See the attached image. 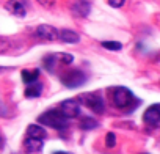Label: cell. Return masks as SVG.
I'll return each instance as SVG.
<instances>
[{"mask_svg":"<svg viewBox=\"0 0 160 154\" xmlns=\"http://www.w3.org/2000/svg\"><path fill=\"white\" fill-rule=\"evenodd\" d=\"M21 75H22V80L25 84H33L39 77V69H24L21 72Z\"/></svg>","mask_w":160,"mask_h":154,"instance_id":"5bb4252c","label":"cell"},{"mask_svg":"<svg viewBox=\"0 0 160 154\" xmlns=\"http://www.w3.org/2000/svg\"><path fill=\"white\" fill-rule=\"evenodd\" d=\"M143 120L146 124L157 126L160 123V104H154V105L148 107L146 112L143 113Z\"/></svg>","mask_w":160,"mask_h":154,"instance_id":"52a82bcc","label":"cell"},{"mask_svg":"<svg viewBox=\"0 0 160 154\" xmlns=\"http://www.w3.org/2000/svg\"><path fill=\"white\" fill-rule=\"evenodd\" d=\"M60 110L66 118H75L80 113V105L75 99H66L60 104Z\"/></svg>","mask_w":160,"mask_h":154,"instance_id":"8992f818","label":"cell"},{"mask_svg":"<svg viewBox=\"0 0 160 154\" xmlns=\"http://www.w3.org/2000/svg\"><path fill=\"white\" fill-rule=\"evenodd\" d=\"M105 145H107V148H113V146L116 145V137H115L113 132H108V134H107V137H105Z\"/></svg>","mask_w":160,"mask_h":154,"instance_id":"e0dca14e","label":"cell"},{"mask_svg":"<svg viewBox=\"0 0 160 154\" xmlns=\"http://www.w3.org/2000/svg\"><path fill=\"white\" fill-rule=\"evenodd\" d=\"M36 2H38L41 7H44V8H50V7L55 5V0H36Z\"/></svg>","mask_w":160,"mask_h":154,"instance_id":"ffe728a7","label":"cell"},{"mask_svg":"<svg viewBox=\"0 0 160 154\" xmlns=\"http://www.w3.org/2000/svg\"><path fill=\"white\" fill-rule=\"evenodd\" d=\"M60 39H61L63 43H68V44H75V43H78L80 36H78L74 30L64 28V30L60 32Z\"/></svg>","mask_w":160,"mask_h":154,"instance_id":"7c38bea8","label":"cell"},{"mask_svg":"<svg viewBox=\"0 0 160 154\" xmlns=\"http://www.w3.org/2000/svg\"><path fill=\"white\" fill-rule=\"evenodd\" d=\"M53 154H69V152H64V151H55Z\"/></svg>","mask_w":160,"mask_h":154,"instance_id":"7402d4cb","label":"cell"},{"mask_svg":"<svg viewBox=\"0 0 160 154\" xmlns=\"http://www.w3.org/2000/svg\"><path fill=\"white\" fill-rule=\"evenodd\" d=\"M5 8L11 14H14L18 18H24L25 16V8H24V5L21 2H18V0H8V2L5 3Z\"/></svg>","mask_w":160,"mask_h":154,"instance_id":"30bf717a","label":"cell"},{"mask_svg":"<svg viewBox=\"0 0 160 154\" xmlns=\"http://www.w3.org/2000/svg\"><path fill=\"white\" fill-rule=\"evenodd\" d=\"M87 80V75L78 71V69H71V71H66L63 75H61V84L68 88H77V87H82Z\"/></svg>","mask_w":160,"mask_h":154,"instance_id":"3957f363","label":"cell"},{"mask_svg":"<svg viewBox=\"0 0 160 154\" xmlns=\"http://www.w3.org/2000/svg\"><path fill=\"white\" fill-rule=\"evenodd\" d=\"M112 101H113L115 107L124 109V110H126V109H133L135 104L140 102V101L137 102V99L133 98L132 91H130L129 88H126V87H116V88L113 90Z\"/></svg>","mask_w":160,"mask_h":154,"instance_id":"6da1fadb","label":"cell"},{"mask_svg":"<svg viewBox=\"0 0 160 154\" xmlns=\"http://www.w3.org/2000/svg\"><path fill=\"white\" fill-rule=\"evenodd\" d=\"M102 47H105V49H108V50H121L122 44L118 43V41H104V43H102Z\"/></svg>","mask_w":160,"mask_h":154,"instance_id":"2e32d148","label":"cell"},{"mask_svg":"<svg viewBox=\"0 0 160 154\" xmlns=\"http://www.w3.org/2000/svg\"><path fill=\"white\" fill-rule=\"evenodd\" d=\"M53 63H55V55H49V57L44 58V64H46V68H47L49 71L53 69Z\"/></svg>","mask_w":160,"mask_h":154,"instance_id":"ac0fdd59","label":"cell"},{"mask_svg":"<svg viewBox=\"0 0 160 154\" xmlns=\"http://www.w3.org/2000/svg\"><path fill=\"white\" fill-rule=\"evenodd\" d=\"M42 146H44V143H42V140H39V138H30V137H27V140L24 141V148H25V151H27L28 154H36V152H39V151L42 149Z\"/></svg>","mask_w":160,"mask_h":154,"instance_id":"9c48e42d","label":"cell"},{"mask_svg":"<svg viewBox=\"0 0 160 154\" xmlns=\"http://www.w3.org/2000/svg\"><path fill=\"white\" fill-rule=\"evenodd\" d=\"M124 2L126 0H108V5L113 7V8H119V7L124 5Z\"/></svg>","mask_w":160,"mask_h":154,"instance_id":"44dd1931","label":"cell"},{"mask_svg":"<svg viewBox=\"0 0 160 154\" xmlns=\"http://www.w3.org/2000/svg\"><path fill=\"white\" fill-rule=\"evenodd\" d=\"M80 101H82L90 110H93L94 113H102L104 112V99L98 93L82 95V96H80Z\"/></svg>","mask_w":160,"mask_h":154,"instance_id":"277c9868","label":"cell"},{"mask_svg":"<svg viewBox=\"0 0 160 154\" xmlns=\"http://www.w3.org/2000/svg\"><path fill=\"white\" fill-rule=\"evenodd\" d=\"M66 120L68 118L63 115L61 110H47L38 118V121L41 124H46L53 129H63L66 126Z\"/></svg>","mask_w":160,"mask_h":154,"instance_id":"7a4b0ae2","label":"cell"},{"mask_svg":"<svg viewBox=\"0 0 160 154\" xmlns=\"http://www.w3.org/2000/svg\"><path fill=\"white\" fill-rule=\"evenodd\" d=\"M58 57H60V61L64 63V64H69V63H72V60H74V57H72L71 54H60Z\"/></svg>","mask_w":160,"mask_h":154,"instance_id":"d6986e66","label":"cell"},{"mask_svg":"<svg viewBox=\"0 0 160 154\" xmlns=\"http://www.w3.org/2000/svg\"><path fill=\"white\" fill-rule=\"evenodd\" d=\"M80 129H83V131H91V129H94V127H98L99 126V123L96 121V120H93V118H88V116H85V118H82L80 120Z\"/></svg>","mask_w":160,"mask_h":154,"instance_id":"9a60e30c","label":"cell"},{"mask_svg":"<svg viewBox=\"0 0 160 154\" xmlns=\"http://www.w3.org/2000/svg\"><path fill=\"white\" fill-rule=\"evenodd\" d=\"M71 11L77 18H87L91 11V5H90V2H87V0H75V2L71 5Z\"/></svg>","mask_w":160,"mask_h":154,"instance_id":"ba28073f","label":"cell"},{"mask_svg":"<svg viewBox=\"0 0 160 154\" xmlns=\"http://www.w3.org/2000/svg\"><path fill=\"white\" fill-rule=\"evenodd\" d=\"M35 35L41 39H46V41H55V39L60 38V33L57 32V28L52 27V25H46V24L39 25L35 30Z\"/></svg>","mask_w":160,"mask_h":154,"instance_id":"5b68a950","label":"cell"},{"mask_svg":"<svg viewBox=\"0 0 160 154\" xmlns=\"http://www.w3.org/2000/svg\"><path fill=\"white\" fill-rule=\"evenodd\" d=\"M46 135H47V132L44 131V127H41L38 124H30L27 127V137H30V138H39V140H42V138H46Z\"/></svg>","mask_w":160,"mask_h":154,"instance_id":"8fae6325","label":"cell"},{"mask_svg":"<svg viewBox=\"0 0 160 154\" xmlns=\"http://www.w3.org/2000/svg\"><path fill=\"white\" fill-rule=\"evenodd\" d=\"M41 91H42V84L33 82V84H28V85H27V88H25V96H27V98H38V96H41Z\"/></svg>","mask_w":160,"mask_h":154,"instance_id":"4fadbf2b","label":"cell"}]
</instances>
